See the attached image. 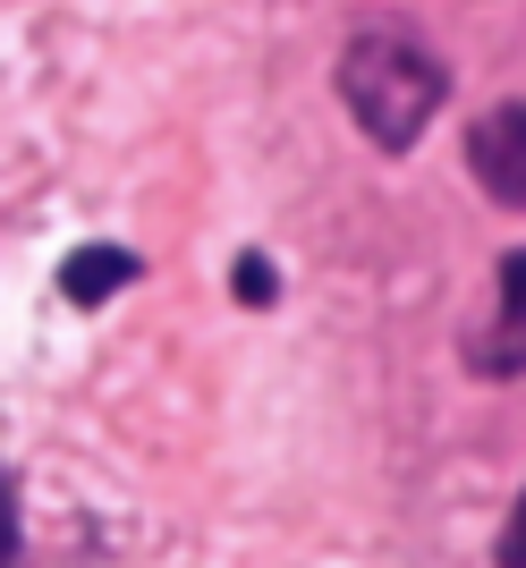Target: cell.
<instances>
[{"label": "cell", "instance_id": "cell-1", "mask_svg": "<svg viewBox=\"0 0 526 568\" xmlns=\"http://www.w3.org/2000/svg\"><path fill=\"white\" fill-rule=\"evenodd\" d=\"M442 94H451V77H442V60H433L416 34L365 26V34H348V51H340V102H348V119L365 128V144H383V153H407V144L425 136Z\"/></svg>", "mask_w": 526, "mask_h": 568}, {"label": "cell", "instance_id": "cell-2", "mask_svg": "<svg viewBox=\"0 0 526 568\" xmlns=\"http://www.w3.org/2000/svg\"><path fill=\"white\" fill-rule=\"evenodd\" d=\"M467 170H476V187L509 213H526V102H502V111H484L467 128Z\"/></svg>", "mask_w": 526, "mask_h": 568}, {"label": "cell", "instance_id": "cell-3", "mask_svg": "<svg viewBox=\"0 0 526 568\" xmlns=\"http://www.w3.org/2000/svg\"><path fill=\"white\" fill-rule=\"evenodd\" d=\"M467 365H476L484 382L526 374V246H518V255H502V306L467 332Z\"/></svg>", "mask_w": 526, "mask_h": 568}, {"label": "cell", "instance_id": "cell-4", "mask_svg": "<svg viewBox=\"0 0 526 568\" xmlns=\"http://www.w3.org/2000/svg\"><path fill=\"white\" fill-rule=\"evenodd\" d=\"M144 263L128 255V246H77L69 255V272H60V288H69L77 306H102V297H120L128 281H136Z\"/></svg>", "mask_w": 526, "mask_h": 568}, {"label": "cell", "instance_id": "cell-5", "mask_svg": "<svg viewBox=\"0 0 526 568\" xmlns=\"http://www.w3.org/2000/svg\"><path fill=\"white\" fill-rule=\"evenodd\" d=\"M272 288H281V272H272L263 255H239V297H246V306H263Z\"/></svg>", "mask_w": 526, "mask_h": 568}, {"label": "cell", "instance_id": "cell-6", "mask_svg": "<svg viewBox=\"0 0 526 568\" xmlns=\"http://www.w3.org/2000/svg\"><path fill=\"white\" fill-rule=\"evenodd\" d=\"M502 560H509V568H526V500H518V509H509V535H502Z\"/></svg>", "mask_w": 526, "mask_h": 568}, {"label": "cell", "instance_id": "cell-7", "mask_svg": "<svg viewBox=\"0 0 526 568\" xmlns=\"http://www.w3.org/2000/svg\"><path fill=\"white\" fill-rule=\"evenodd\" d=\"M18 551V509H9V484H0V560Z\"/></svg>", "mask_w": 526, "mask_h": 568}]
</instances>
